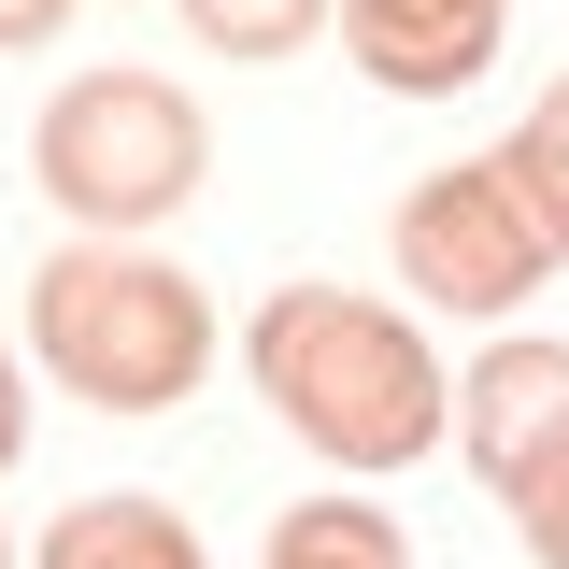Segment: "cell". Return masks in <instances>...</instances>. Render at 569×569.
Listing matches in <instances>:
<instances>
[{"instance_id": "obj_2", "label": "cell", "mask_w": 569, "mask_h": 569, "mask_svg": "<svg viewBox=\"0 0 569 569\" xmlns=\"http://www.w3.org/2000/svg\"><path fill=\"white\" fill-rule=\"evenodd\" d=\"M29 356L100 413H171L213 370V299L142 242H58L29 271Z\"/></svg>"}, {"instance_id": "obj_14", "label": "cell", "mask_w": 569, "mask_h": 569, "mask_svg": "<svg viewBox=\"0 0 569 569\" xmlns=\"http://www.w3.org/2000/svg\"><path fill=\"white\" fill-rule=\"evenodd\" d=\"M0 569H29V556H14V541H0Z\"/></svg>"}, {"instance_id": "obj_11", "label": "cell", "mask_w": 569, "mask_h": 569, "mask_svg": "<svg viewBox=\"0 0 569 569\" xmlns=\"http://www.w3.org/2000/svg\"><path fill=\"white\" fill-rule=\"evenodd\" d=\"M512 527H527V556H541V569H569V441L512 485Z\"/></svg>"}, {"instance_id": "obj_4", "label": "cell", "mask_w": 569, "mask_h": 569, "mask_svg": "<svg viewBox=\"0 0 569 569\" xmlns=\"http://www.w3.org/2000/svg\"><path fill=\"white\" fill-rule=\"evenodd\" d=\"M399 284H413L427 313H512L527 284L556 271V242H541V213L498 186V157H456V171H413L399 186Z\"/></svg>"}, {"instance_id": "obj_13", "label": "cell", "mask_w": 569, "mask_h": 569, "mask_svg": "<svg viewBox=\"0 0 569 569\" xmlns=\"http://www.w3.org/2000/svg\"><path fill=\"white\" fill-rule=\"evenodd\" d=\"M14 456H29V356L0 342V470H14Z\"/></svg>"}, {"instance_id": "obj_10", "label": "cell", "mask_w": 569, "mask_h": 569, "mask_svg": "<svg viewBox=\"0 0 569 569\" xmlns=\"http://www.w3.org/2000/svg\"><path fill=\"white\" fill-rule=\"evenodd\" d=\"M186 29H200L213 58H299L328 29V0H186Z\"/></svg>"}, {"instance_id": "obj_12", "label": "cell", "mask_w": 569, "mask_h": 569, "mask_svg": "<svg viewBox=\"0 0 569 569\" xmlns=\"http://www.w3.org/2000/svg\"><path fill=\"white\" fill-rule=\"evenodd\" d=\"M71 0H0V58H29V43H58Z\"/></svg>"}, {"instance_id": "obj_7", "label": "cell", "mask_w": 569, "mask_h": 569, "mask_svg": "<svg viewBox=\"0 0 569 569\" xmlns=\"http://www.w3.org/2000/svg\"><path fill=\"white\" fill-rule=\"evenodd\" d=\"M29 569H213L200 556V527H186V512H171V498H71L58 527H43V541H29Z\"/></svg>"}, {"instance_id": "obj_5", "label": "cell", "mask_w": 569, "mask_h": 569, "mask_svg": "<svg viewBox=\"0 0 569 569\" xmlns=\"http://www.w3.org/2000/svg\"><path fill=\"white\" fill-rule=\"evenodd\" d=\"M556 441H569V342H485L470 385H456V456L512 498Z\"/></svg>"}, {"instance_id": "obj_1", "label": "cell", "mask_w": 569, "mask_h": 569, "mask_svg": "<svg viewBox=\"0 0 569 569\" xmlns=\"http://www.w3.org/2000/svg\"><path fill=\"white\" fill-rule=\"evenodd\" d=\"M242 370H257V399H271L313 456H342V470H399V456H427L441 413H456V385H441V356L413 342V313H385V299H356V284H271L257 328H242Z\"/></svg>"}, {"instance_id": "obj_9", "label": "cell", "mask_w": 569, "mask_h": 569, "mask_svg": "<svg viewBox=\"0 0 569 569\" xmlns=\"http://www.w3.org/2000/svg\"><path fill=\"white\" fill-rule=\"evenodd\" d=\"M498 186L541 213V242L569 257V71L541 86V100H527V114H512V142H498Z\"/></svg>"}, {"instance_id": "obj_8", "label": "cell", "mask_w": 569, "mask_h": 569, "mask_svg": "<svg viewBox=\"0 0 569 569\" xmlns=\"http://www.w3.org/2000/svg\"><path fill=\"white\" fill-rule=\"evenodd\" d=\"M257 569H413V541H399L370 498H342V485H328V498H299L271 541H257Z\"/></svg>"}, {"instance_id": "obj_3", "label": "cell", "mask_w": 569, "mask_h": 569, "mask_svg": "<svg viewBox=\"0 0 569 569\" xmlns=\"http://www.w3.org/2000/svg\"><path fill=\"white\" fill-rule=\"evenodd\" d=\"M200 157L213 142H200L171 71H71L43 100V129H29V171H43V200L71 228H157L200 186Z\"/></svg>"}, {"instance_id": "obj_6", "label": "cell", "mask_w": 569, "mask_h": 569, "mask_svg": "<svg viewBox=\"0 0 569 569\" xmlns=\"http://www.w3.org/2000/svg\"><path fill=\"white\" fill-rule=\"evenodd\" d=\"M498 29H512V0H342L356 71L399 86V100H456V86L498 58Z\"/></svg>"}]
</instances>
